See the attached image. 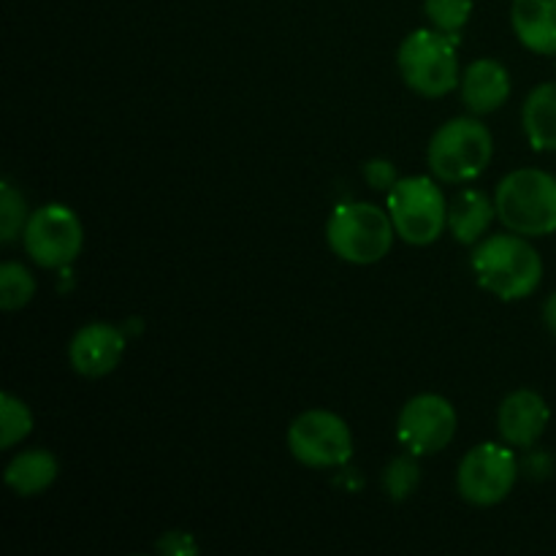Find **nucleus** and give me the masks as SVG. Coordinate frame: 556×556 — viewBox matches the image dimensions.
Returning <instances> with one entry per match:
<instances>
[{"mask_svg": "<svg viewBox=\"0 0 556 556\" xmlns=\"http://www.w3.org/2000/svg\"><path fill=\"white\" fill-rule=\"evenodd\" d=\"M396 228L386 210L364 201H348L329 215L326 239L337 258L356 266L383 261L394 248Z\"/></svg>", "mask_w": 556, "mask_h": 556, "instance_id": "7ed1b4c3", "label": "nucleus"}, {"mask_svg": "<svg viewBox=\"0 0 556 556\" xmlns=\"http://www.w3.org/2000/svg\"><path fill=\"white\" fill-rule=\"evenodd\" d=\"M33 432L30 407L5 391L0 396V448H14Z\"/></svg>", "mask_w": 556, "mask_h": 556, "instance_id": "6ab92c4d", "label": "nucleus"}, {"mask_svg": "<svg viewBox=\"0 0 556 556\" xmlns=\"http://www.w3.org/2000/svg\"><path fill=\"white\" fill-rule=\"evenodd\" d=\"M521 125L532 150H556V81L538 85L521 106Z\"/></svg>", "mask_w": 556, "mask_h": 556, "instance_id": "f3484780", "label": "nucleus"}, {"mask_svg": "<svg viewBox=\"0 0 556 556\" xmlns=\"http://www.w3.org/2000/svg\"><path fill=\"white\" fill-rule=\"evenodd\" d=\"M60 465L54 454L43 448H30L16 454L5 467V483L20 497H36L43 494L54 481H58Z\"/></svg>", "mask_w": 556, "mask_h": 556, "instance_id": "dca6fc26", "label": "nucleus"}, {"mask_svg": "<svg viewBox=\"0 0 556 556\" xmlns=\"http://www.w3.org/2000/svg\"><path fill=\"white\" fill-rule=\"evenodd\" d=\"M519 459L510 448L500 443H481L470 448L456 472V486L462 500L478 508L500 505L516 486Z\"/></svg>", "mask_w": 556, "mask_h": 556, "instance_id": "1a4fd4ad", "label": "nucleus"}, {"mask_svg": "<svg viewBox=\"0 0 556 556\" xmlns=\"http://www.w3.org/2000/svg\"><path fill=\"white\" fill-rule=\"evenodd\" d=\"M456 38L438 27H424L402 41L396 63L405 85L424 98H443L462 81Z\"/></svg>", "mask_w": 556, "mask_h": 556, "instance_id": "39448f33", "label": "nucleus"}, {"mask_svg": "<svg viewBox=\"0 0 556 556\" xmlns=\"http://www.w3.org/2000/svg\"><path fill=\"white\" fill-rule=\"evenodd\" d=\"M421 481V470H418L416 459L413 456H400V459L391 462L383 472V489L391 500H407L418 489Z\"/></svg>", "mask_w": 556, "mask_h": 556, "instance_id": "4be33fe9", "label": "nucleus"}, {"mask_svg": "<svg viewBox=\"0 0 556 556\" xmlns=\"http://www.w3.org/2000/svg\"><path fill=\"white\" fill-rule=\"evenodd\" d=\"M288 448L304 467H345L353 456V434L337 413L307 410L288 427Z\"/></svg>", "mask_w": 556, "mask_h": 556, "instance_id": "6e6552de", "label": "nucleus"}, {"mask_svg": "<svg viewBox=\"0 0 556 556\" xmlns=\"http://www.w3.org/2000/svg\"><path fill=\"white\" fill-rule=\"evenodd\" d=\"M497 217V206L483 190H462L448 204V231L459 244H476Z\"/></svg>", "mask_w": 556, "mask_h": 556, "instance_id": "2eb2a0df", "label": "nucleus"}, {"mask_svg": "<svg viewBox=\"0 0 556 556\" xmlns=\"http://www.w3.org/2000/svg\"><path fill=\"white\" fill-rule=\"evenodd\" d=\"M424 11H427V20L432 22V27L459 41L462 27L470 22L472 0H427Z\"/></svg>", "mask_w": 556, "mask_h": 556, "instance_id": "412c9836", "label": "nucleus"}, {"mask_svg": "<svg viewBox=\"0 0 556 556\" xmlns=\"http://www.w3.org/2000/svg\"><path fill=\"white\" fill-rule=\"evenodd\" d=\"M552 421L546 400L530 389L514 391L497 410V432L514 448H532Z\"/></svg>", "mask_w": 556, "mask_h": 556, "instance_id": "f8f14e48", "label": "nucleus"}, {"mask_svg": "<svg viewBox=\"0 0 556 556\" xmlns=\"http://www.w3.org/2000/svg\"><path fill=\"white\" fill-rule=\"evenodd\" d=\"M462 101L472 114H492L505 106L510 98V76L503 63L492 58H481L467 65L459 81Z\"/></svg>", "mask_w": 556, "mask_h": 556, "instance_id": "ddd939ff", "label": "nucleus"}, {"mask_svg": "<svg viewBox=\"0 0 556 556\" xmlns=\"http://www.w3.org/2000/svg\"><path fill=\"white\" fill-rule=\"evenodd\" d=\"M27 220V201L11 182L0 185V242L11 244L25 233Z\"/></svg>", "mask_w": 556, "mask_h": 556, "instance_id": "aec40b11", "label": "nucleus"}, {"mask_svg": "<svg viewBox=\"0 0 556 556\" xmlns=\"http://www.w3.org/2000/svg\"><path fill=\"white\" fill-rule=\"evenodd\" d=\"M125 334L117 326L87 324L74 334L68 345V362L85 378H103L123 362Z\"/></svg>", "mask_w": 556, "mask_h": 556, "instance_id": "9b49d317", "label": "nucleus"}, {"mask_svg": "<svg viewBox=\"0 0 556 556\" xmlns=\"http://www.w3.org/2000/svg\"><path fill=\"white\" fill-rule=\"evenodd\" d=\"M36 296V277L16 261H5L0 266V307L5 313L22 309Z\"/></svg>", "mask_w": 556, "mask_h": 556, "instance_id": "a211bd4d", "label": "nucleus"}, {"mask_svg": "<svg viewBox=\"0 0 556 556\" xmlns=\"http://www.w3.org/2000/svg\"><path fill=\"white\" fill-rule=\"evenodd\" d=\"M25 253L41 269H65L74 264L85 244V228L76 212L65 204H43L30 212L25 233Z\"/></svg>", "mask_w": 556, "mask_h": 556, "instance_id": "0eeeda50", "label": "nucleus"}, {"mask_svg": "<svg viewBox=\"0 0 556 556\" xmlns=\"http://www.w3.org/2000/svg\"><path fill=\"white\" fill-rule=\"evenodd\" d=\"M362 174L364 179H367L369 188L380 190V193H383V190L389 193V190L400 182V177H396V166L391 161H386V157H372V161L364 163Z\"/></svg>", "mask_w": 556, "mask_h": 556, "instance_id": "5701e85b", "label": "nucleus"}, {"mask_svg": "<svg viewBox=\"0 0 556 556\" xmlns=\"http://www.w3.org/2000/svg\"><path fill=\"white\" fill-rule=\"evenodd\" d=\"M456 427H459V416L445 396L418 394L402 407L396 434L413 456H427L448 448Z\"/></svg>", "mask_w": 556, "mask_h": 556, "instance_id": "9d476101", "label": "nucleus"}, {"mask_svg": "<svg viewBox=\"0 0 556 556\" xmlns=\"http://www.w3.org/2000/svg\"><path fill=\"white\" fill-rule=\"evenodd\" d=\"M552 470H554V465H552V456H546V454H530L525 459V472L527 476H532V478H548L552 476Z\"/></svg>", "mask_w": 556, "mask_h": 556, "instance_id": "393cba45", "label": "nucleus"}, {"mask_svg": "<svg viewBox=\"0 0 556 556\" xmlns=\"http://www.w3.org/2000/svg\"><path fill=\"white\" fill-rule=\"evenodd\" d=\"M494 155V139L476 117H456L434 130L427 163L440 182H472L486 172Z\"/></svg>", "mask_w": 556, "mask_h": 556, "instance_id": "20e7f679", "label": "nucleus"}, {"mask_svg": "<svg viewBox=\"0 0 556 556\" xmlns=\"http://www.w3.org/2000/svg\"><path fill=\"white\" fill-rule=\"evenodd\" d=\"M472 271L483 291L503 302L532 296L543 280V261L521 233H494L472 250Z\"/></svg>", "mask_w": 556, "mask_h": 556, "instance_id": "f257e3e1", "label": "nucleus"}, {"mask_svg": "<svg viewBox=\"0 0 556 556\" xmlns=\"http://www.w3.org/2000/svg\"><path fill=\"white\" fill-rule=\"evenodd\" d=\"M494 206L508 231L548 237L556 231V177L541 168H516L500 179Z\"/></svg>", "mask_w": 556, "mask_h": 556, "instance_id": "f03ea898", "label": "nucleus"}, {"mask_svg": "<svg viewBox=\"0 0 556 556\" xmlns=\"http://www.w3.org/2000/svg\"><path fill=\"white\" fill-rule=\"evenodd\" d=\"M389 215L396 237L427 248L448 228V201L429 177H405L389 190Z\"/></svg>", "mask_w": 556, "mask_h": 556, "instance_id": "423d86ee", "label": "nucleus"}, {"mask_svg": "<svg viewBox=\"0 0 556 556\" xmlns=\"http://www.w3.org/2000/svg\"><path fill=\"white\" fill-rule=\"evenodd\" d=\"M157 552L166 556H193L199 554V543L190 532H166V535L157 541Z\"/></svg>", "mask_w": 556, "mask_h": 556, "instance_id": "b1692460", "label": "nucleus"}, {"mask_svg": "<svg viewBox=\"0 0 556 556\" xmlns=\"http://www.w3.org/2000/svg\"><path fill=\"white\" fill-rule=\"evenodd\" d=\"M543 324H546V329L556 337V291L546 299V304H543Z\"/></svg>", "mask_w": 556, "mask_h": 556, "instance_id": "a878e982", "label": "nucleus"}, {"mask_svg": "<svg viewBox=\"0 0 556 556\" xmlns=\"http://www.w3.org/2000/svg\"><path fill=\"white\" fill-rule=\"evenodd\" d=\"M510 25L535 54H556V0H514Z\"/></svg>", "mask_w": 556, "mask_h": 556, "instance_id": "4468645a", "label": "nucleus"}]
</instances>
